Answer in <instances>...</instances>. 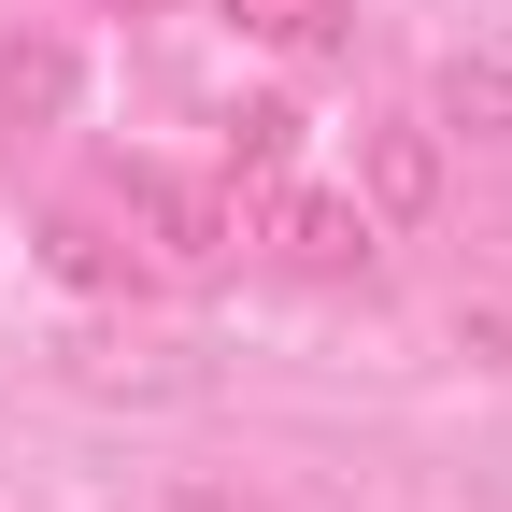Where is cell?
<instances>
[{"label": "cell", "mask_w": 512, "mask_h": 512, "mask_svg": "<svg viewBox=\"0 0 512 512\" xmlns=\"http://www.w3.org/2000/svg\"><path fill=\"white\" fill-rule=\"evenodd\" d=\"M57 370H72L86 399H143V413L157 399H200V370H185L171 342H57Z\"/></svg>", "instance_id": "obj_3"}, {"label": "cell", "mask_w": 512, "mask_h": 512, "mask_svg": "<svg viewBox=\"0 0 512 512\" xmlns=\"http://www.w3.org/2000/svg\"><path fill=\"white\" fill-rule=\"evenodd\" d=\"M157 512H285V498H242V484H171Z\"/></svg>", "instance_id": "obj_10"}, {"label": "cell", "mask_w": 512, "mask_h": 512, "mask_svg": "<svg viewBox=\"0 0 512 512\" xmlns=\"http://www.w3.org/2000/svg\"><path fill=\"white\" fill-rule=\"evenodd\" d=\"M427 128L441 143H512V57H441V86H427Z\"/></svg>", "instance_id": "obj_6"}, {"label": "cell", "mask_w": 512, "mask_h": 512, "mask_svg": "<svg viewBox=\"0 0 512 512\" xmlns=\"http://www.w3.org/2000/svg\"><path fill=\"white\" fill-rule=\"evenodd\" d=\"M43 256L72 285H128V242H100V214H43Z\"/></svg>", "instance_id": "obj_8"}, {"label": "cell", "mask_w": 512, "mask_h": 512, "mask_svg": "<svg viewBox=\"0 0 512 512\" xmlns=\"http://www.w3.org/2000/svg\"><path fill=\"white\" fill-rule=\"evenodd\" d=\"M356 171H370V214H384V228L441 214V128H427V114H384L370 143H356Z\"/></svg>", "instance_id": "obj_2"}, {"label": "cell", "mask_w": 512, "mask_h": 512, "mask_svg": "<svg viewBox=\"0 0 512 512\" xmlns=\"http://www.w3.org/2000/svg\"><path fill=\"white\" fill-rule=\"evenodd\" d=\"M271 256L313 271V285H356L370 256H384V214L342 200V185H285V200H271Z\"/></svg>", "instance_id": "obj_1"}, {"label": "cell", "mask_w": 512, "mask_h": 512, "mask_svg": "<svg viewBox=\"0 0 512 512\" xmlns=\"http://www.w3.org/2000/svg\"><path fill=\"white\" fill-rule=\"evenodd\" d=\"M214 15L242 43H271V57H342L356 43V0H214Z\"/></svg>", "instance_id": "obj_5"}, {"label": "cell", "mask_w": 512, "mask_h": 512, "mask_svg": "<svg viewBox=\"0 0 512 512\" xmlns=\"http://www.w3.org/2000/svg\"><path fill=\"white\" fill-rule=\"evenodd\" d=\"M86 15H157V0H86Z\"/></svg>", "instance_id": "obj_11"}, {"label": "cell", "mask_w": 512, "mask_h": 512, "mask_svg": "<svg viewBox=\"0 0 512 512\" xmlns=\"http://www.w3.org/2000/svg\"><path fill=\"white\" fill-rule=\"evenodd\" d=\"M57 100H72V57H57V43H15V57H0V114H57Z\"/></svg>", "instance_id": "obj_9"}, {"label": "cell", "mask_w": 512, "mask_h": 512, "mask_svg": "<svg viewBox=\"0 0 512 512\" xmlns=\"http://www.w3.org/2000/svg\"><path fill=\"white\" fill-rule=\"evenodd\" d=\"M285 157H299V114H285V100H242V114H228V171H256V185H271Z\"/></svg>", "instance_id": "obj_7"}, {"label": "cell", "mask_w": 512, "mask_h": 512, "mask_svg": "<svg viewBox=\"0 0 512 512\" xmlns=\"http://www.w3.org/2000/svg\"><path fill=\"white\" fill-rule=\"evenodd\" d=\"M128 214L157 228V242H143L157 271H214V228H228V214L200 200V185H171V171H128Z\"/></svg>", "instance_id": "obj_4"}]
</instances>
